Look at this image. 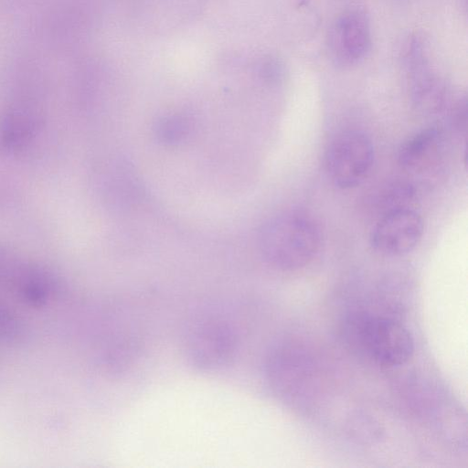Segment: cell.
<instances>
[{
	"label": "cell",
	"instance_id": "obj_2",
	"mask_svg": "<svg viewBox=\"0 0 468 468\" xmlns=\"http://www.w3.org/2000/svg\"><path fill=\"white\" fill-rule=\"evenodd\" d=\"M259 247L272 267L292 271L307 265L320 246V231L312 218L284 212L270 218L259 233Z\"/></svg>",
	"mask_w": 468,
	"mask_h": 468
},
{
	"label": "cell",
	"instance_id": "obj_9",
	"mask_svg": "<svg viewBox=\"0 0 468 468\" xmlns=\"http://www.w3.org/2000/svg\"><path fill=\"white\" fill-rule=\"evenodd\" d=\"M192 130V120L181 113L161 117L154 126L158 141L166 145H176L185 142Z\"/></svg>",
	"mask_w": 468,
	"mask_h": 468
},
{
	"label": "cell",
	"instance_id": "obj_7",
	"mask_svg": "<svg viewBox=\"0 0 468 468\" xmlns=\"http://www.w3.org/2000/svg\"><path fill=\"white\" fill-rule=\"evenodd\" d=\"M444 150V136L438 127L424 129L409 138L399 151L400 166L413 174H423L436 165Z\"/></svg>",
	"mask_w": 468,
	"mask_h": 468
},
{
	"label": "cell",
	"instance_id": "obj_4",
	"mask_svg": "<svg viewBox=\"0 0 468 468\" xmlns=\"http://www.w3.org/2000/svg\"><path fill=\"white\" fill-rule=\"evenodd\" d=\"M374 160L371 140L362 132L346 131L328 145L324 165L331 182L348 189L359 185L368 174Z\"/></svg>",
	"mask_w": 468,
	"mask_h": 468
},
{
	"label": "cell",
	"instance_id": "obj_5",
	"mask_svg": "<svg viewBox=\"0 0 468 468\" xmlns=\"http://www.w3.org/2000/svg\"><path fill=\"white\" fill-rule=\"evenodd\" d=\"M423 233L421 217L410 207L379 217L370 234V244L378 253L401 256L411 251Z\"/></svg>",
	"mask_w": 468,
	"mask_h": 468
},
{
	"label": "cell",
	"instance_id": "obj_11",
	"mask_svg": "<svg viewBox=\"0 0 468 468\" xmlns=\"http://www.w3.org/2000/svg\"><path fill=\"white\" fill-rule=\"evenodd\" d=\"M21 325L7 308L0 304V339H12L20 335Z\"/></svg>",
	"mask_w": 468,
	"mask_h": 468
},
{
	"label": "cell",
	"instance_id": "obj_1",
	"mask_svg": "<svg viewBox=\"0 0 468 468\" xmlns=\"http://www.w3.org/2000/svg\"><path fill=\"white\" fill-rule=\"evenodd\" d=\"M342 335L351 349L378 366L403 365L414 352V341L409 329L387 316L351 313L344 320Z\"/></svg>",
	"mask_w": 468,
	"mask_h": 468
},
{
	"label": "cell",
	"instance_id": "obj_6",
	"mask_svg": "<svg viewBox=\"0 0 468 468\" xmlns=\"http://www.w3.org/2000/svg\"><path fill=\"white\" fill-rule=\"evenodd\" d=\"M331 49L341 65H352L363 59L371 46L367 17L358 10L341 15L333 26L330 37Z\"/></svg>",
	"mask_w": 468,
	"mask_h": 468
},
{
	"label": "cell",
	"instance_id": "obj_8",
	"mask_svg": "<svg viewBox=\"0 0 468 468\" xmlns=\"http://www.w3.org/2000/svg\"><path fill=\"white\" fill-rule=\"evenodd\" d=\"M417 60L411 62L413 71L411 97L414 105L424 113L435 114L441 112L447 102V90L443 84L434 77L422 54H417Z\"/></svg>",
	"mask_w": 468,
	"mask_h": 468
},
{
	"label": "cell",
	"instance_id": "obj_10",
	"mask_svg": "<svg viewBox=\"0 0 468 468\" xmlns=\"http://www.w3.org/2000/svg\"><path fill=\"white\" fill-rule=\"evenodd\" d=\"M377 194L378 208L382 211V216L394 209L409 207L414 189L407 182H395L388 184Z\"/></svg>",
	"mask_w": 468,
	"mask_h": 468
},
{
	"label": "cell",
	"instance_id": "obj_3",
	"mask_svg": "<svg viewBox=\"0 0 468 468\" xmlns=\"http://www.w3.org/2000/svg\"><path fill=\"white\" fill-rule=\"evenodd\" d=\"M239 346L233 324L218 314L196 317L187 326L184 352L188 363L203 372H215L229 366Z\"/></svg>",
	"mask_w": 468,
	"mask_h": 468
}]
</instances>
